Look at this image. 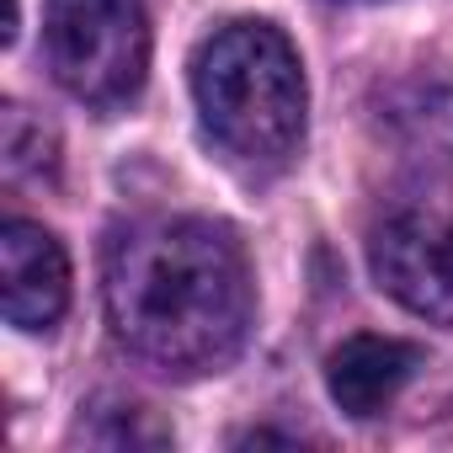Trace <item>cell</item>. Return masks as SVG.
Masks as SVG:
<instances>
[{"mask_svg":"<svg viewBox=\"0 0 453 453\" xmlns=\"http://www.w3.org/2000/svg\"><path fill=\"white\" fill-rule=\"evenodd\" d=\"M112 336L171 379L230 368L251 336L257 283L235 230L213 219H144L107 246Z\"/></svg>","mask_w":453,"mask_h":453,"instance_id":"1","label":"cell"},{"mask_svg":"<svg viewBox=\"0 0 453 453\" xmlns=\"http://www.w3.org/2000/svg\"><path fill=\"white\" fill-rule=\"evenodd\" d=\"M192 102L213 144L246 171H283L304 144L310 86L273 22H230L192 54Z\"/></svg>","mask_w":453,"mask_h":453,"instance_id":"2","label":"cell"},{"mask_svg":"<svg viewBox=\"0 0 453 453\" xmlns=\"http://www.w3.org/2000/svg\"><path fill=\"white\" fill-rule=\"evenodd\" d=\"M43 49L54 81L86 107H128L150 75L144 0H49Z\"/></svg>","mask_w":453,"mask_h":453,"instance_id":"3","label":"cell"},{"mask_svg":"<svg viewBox=\"0 0 453 453\" xmlns=\"http://www.w3.org/2000/svg\"><path fill=\"white\" fill-rule=\"evenodd\" d=\"M368 267L395 304L453 326V213L395 208L368 241Z\"/></svg>","mask_w":453,"mask_h":453,"instance_id":"4","label":"cell"},{"mask_svg":"<svg viewBox=\"0 0 453 453\" xmlns=\"http://www.w3.org/2000/svg\"><path fill=\"white\" fill-rule=\"evenodd\" d=\"M0 288H6V320L17 331H49L70 310V257L65 246L27 219H6L0 230Z\"/></svg>","mask_w":453,"mask_h":453,"instance_id":"5","label":"cell"},{"mask_svg":"<svg viewBox=\"0 0 453 453\" xmlns=\"http://www.w3.org/2000/svg\"><path fill=\"white\" fill-rule=\"evenodd\" d=\"M416 368H421V347L416 342L363 331V336H347L326 357V389H331V400L347 416L368 421V416H384L400 400V389L416 379Z\"/></svg>","mask_w":453,"mask_h":453,"instance_id":"6","label":"cell"},{"mask_svg":"<svg viewBox=\"0 0 453 453\" xmlns=\"http://www.w3.org/2000/svg\"><path fill=\"white\" fill-rule=\"evenodd\" d=\"M49 160H54L49 128L27 118V107H6V176H43Z\"/></svg>","mask_w":453,"mask_h":453,"instance_id":"7","label":"cell"}]
</instances>
